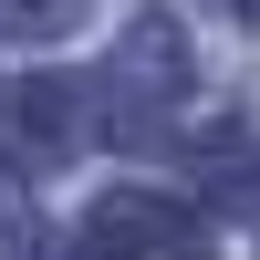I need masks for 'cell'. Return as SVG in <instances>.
I'll return each mask as SVG.
<instances>
[{"mask_svg":"<svg viewBox=\"0 0 260 260\" xmlns=\"http://www.w3.org/2000/svg\"><path fill=\"white\" fill-rule=\"evenodd\" d=\"M83 260H208V229L156 187H115L83 208Z\"/></svg>","mask_w":260,"mask_h":260,"instance_id":"1","label":"cell"},{"mask_svg":"<svg viewBox=\"0 0 260 260\" xmlns=\"http://www.w3.org/2000/svg\"><path fill=\"white\" fill-rule=\"evenodd\" d=\"M177 83H187V42L167 31V21H136V31H125V52H115V73H104V94L125 104V136H136L146 125V104H177Z\"/></svg>","mask_w":260,"mask_h":260,"instance_id":"2","label":"cell"},{"mask_svg":"<svg viewBox=\"0 0 260 260\" xmlns=\"http://www.w3.org/2000/svg\"><path fill=\"white\" fill-rule=\"evenodd\" d=\"M0 125L31 136V146H73L83 136V94L73 83H11V94H0Z\"/></svg>","mask_w":260,"mask_h":260,"instance_id":"3","label":"cell"},{"mask_svg":"<svg viewBox=\"0 0 260 260\" xmlns=\"http://www.w3.org/2000/svg\"><path fill=\"white\" fill-rule=\"evenodd\" d=\"M73 21H83V0H0V42H52Z\"/></svg>","mask_w":260,"mask_h":260,"instance_id":"4","label":"cell"},{"mask_svg":"<svg viewBox=\"0 0 260 260\" xmlns=\"http://www.w3.org/2000/svg\"><path fill=\"white\" fill-rule=\"evenodd\" d=\"M21 219H31L21 208V177H0V240H21Z\"/></svg>","mask_w":260,"mask_h":260,"instance_id":"5","label":"cell"},{"mask_svg":"<svg viewBox=\"0 0 260 260\" xmlns=\"http://www.w3.org/2000/svg\"><path fill=\"white\" fill-rule=\"evenodd\" d=\"M240 11H250V21H260V0H240Z\"/></svg>","mask_w":260,"mask_h":260,"instance_id":"6","label":"cell"}]
</instances>
